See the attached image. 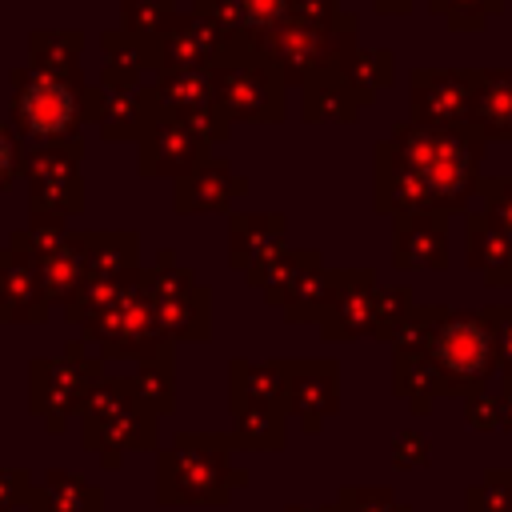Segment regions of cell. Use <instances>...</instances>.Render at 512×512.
Instances as JSON below:
<instances>
[{
    "label": "cell",
    "mask_w": 512,
    "mask_h": 512,
    "mask_svg": "<svg viewBox=\"0 0 512 512\" xmlns=\"http://www.w3.org/2000/svg\"><path fill=\"white\" fill-rule=\"evenodd\" d=\"M316 264H324L316 248H284L276 260H268L264 268L248 272L244 280H248V288H256V292L264 296V304L284 308V300L292 296V288H296Z\"/></svg>",
    "instance_id": "cb8c5ba5"
},
{
    "label": "cell",
    "mask_w": 512,
    "mask_h": 512,
    "mask_svg": "<svg viewBox=\"0 0 512 512\" xmlns=\"http://www.w3.org/2000/svg\"><path fill=\"white\" fill-rule=\"evenodd\" d=\"M240 12H244V24H248V36L260 48V36H268L276 24L288 20V0H240Z\"/></svg>",
    "instance_id": "8d00e7d4"
},
{
    "label": "cell",
    "mask_w": 512,
    "mask_h": 512,
    "mask_svg": "<svg viewBox=\"0 0 512 512\" xmlns=\"http://www.w3.org/2000/svg\"><path fill=\"white\" fill-rule=\"evenodd\" d=\"M480 316L488 320V332H492V344H496V368H500V376H512V304L480 308Z\"/></svg>",
    "instance_id": "e575fe53"
},
{
    "label": "cell",
    "mask_w": 512,
    "mask_h": 512,
    "mask_svg": "<svg viewBox=\"0 0 512 512\" xmlns=\"http://www.w3.org/2000/svg\"><path fill=\"white\" fill-rule=\"evenodd\" d=\"M332 512H412L408 504L396 500L392 488H376V484H344L332 500Z\"/></svg>",
    "instance_id": "1f68e13d"
},
{
    "label": "cell",
    "mask_w": 512,
    "mask_h": 512,
    "mask_svg": "<svg viewBox=\"0 0 512 512\" xmlns=\"http://www.w3.org/2000/svg\"><path fill=\"white\" fill-rule=\"evenodd\" d=\"M284 512H332V504H284Z\"/></svg>",
    "instance_id": "ee69618b"
},
{
    "label": "cell",
    "mask_w": 512,
    "mask_h": 512,
    "mask_svg": "<svg viewBox=\"0 0 512 512\" xmlns=\"http://www.w3.org/2000/svg\"><path fill=\"white\" fill-rule=\"evenodd\" d=\"M388 456H392V468H400V472H408V468H428V464H432V440H428L424 432H400V436L392 440Z\"/></svg>",
    "instance_id": "74e56055"
},
{
    "label": "cell",
    "mask_w": 512,
    "mask_h": 512,
    "mask_svg": "<svg viewBox=\"0 0 512 512\" xmlns=\"http://www.w3.org/2000/svg\"><path fill=\"white\" fill-rule=\"evenodd\" d=\"M284 408L300 432L320 436L324 420L340 412V364L332 356L284 360Z\"/></svg>",
    "instance_id": "ba28073f"
},
{
    "label": "cell",
    "mask_w": 512,
    "mask_h": 512,
    "mask_svg": "<svg viewBox=\"0 0 512 512\" xmlns=\"http://www.w3.org/2000/svg\"><path fill=\"white\" fill-rule=\"evenodd\" d=\"M140 176H180L204 156H212V144L172 112H160L140 136Z\"/></svg>",
    "instance_id": "8fae6325"
},
{
    "label": "cell",
    "mask_w": 512,
    "mask_h": 512,
    "mask_svg": "<svg viewBox=\"0 0 512 512\" xmlns=\"http://www.w3.org/2000/svg\"><path fill=\"white\" fill-rule=\"evenodd\" d=\"M392 396H400L416 416H428L432 400L444 396V380L420 340L392 344Z\"/></svg>",
    "instance_id": "e0dca14e"
},
{
    "label": "cell",
    "mask_w": 512,
    "mask_h": 512,
    "mask_svg": "<svg viewBox=\"0 0 512 512\" xmlns=\"http://www.w3.org/2000/svg\"><path fill=\"white\" fill-rule=\"evenodd\" d=\"M412 4H416V0H372V8H376L380 16H404V12H412Z\"/></svg>",
    "instance_id": "b9f144b4"
},
{
    "label": "cell",
    "mask_w": 512,
    "mask_h": 512,
    "mask_svg": "<svg viewBox=\"0 0 512 512\" xmlns=\"http://www.w3.org/2000/svg\"><path fill=\"white\" fill-rule=\"evenodd\" d=\"M232 440L220 432H180L156 464V500L160 504H196L220 508L232 500V488L248 484V472L232 464Z\"/></svg>",
    "instance_id": "3957f363"
},
{
    "label": "cell",
    "mask_w": 512,
    "mask_h": 512,
    "mask_svg": "<svg viewBox=\"0 0 512 512\" xmlns=\"http://www.w3.org/2000/svg\"><path fill=\"white\" fill-rule=\"evenodd\" d=\"M128 396L140 412H148L152 420L156 416H168L176 408V372H172V344H164L160 352L144 356L140 368L132 372L128 380Z\"/></svg>",
    "instance_id": "7402d4cb"
},
{
    "label": "cell",
    "mask_w": 512,
    "mask_h": 512,
    "mask_svg": "<svg viewBox=\"0 0 512 512\" xmlns=\"http://www.w3.org/2000/svg\"><path fill=\"white\" fill-rule=\"evenodd\" d=\"M244 192H248V180L232 176V164L224 156H204L200 164H192L188 172L176 176L172 204L184 216H192V212H228V204Z\"/></svg>",
    "instance_id": "9a60e30c"
},
{
    "label": "cell",
    "mask_w": 512,
    "mask_h": 512,
    "mask_svg": "<svg viewBox=\"0 0 512 512\" xmlns=\"http://www.w3.org/2000/svg\"><path fill=\"white\" fill-rule=\"evenodd\" d=\"M156 104L172 116H192L200 108H212L216 104V92H212V76L208 68H180V72H160L156 84H148Z\"/></svg>",
    "instance_id": "d4e9b609"
},
{
    "label": "cell",
    "mask_w": 512,
    "mask_h": 512,
    "mask_svg": "<svg viewBox=\"0 0 512 512\" xmlns=\"http://www.w3.org/2000/svg\"><path fill=\"white\" fill-rule=\"evenodd\" d=\"M464 264L488 288H512V236L484 208L464 212Z\"/></svg>",
    "instance_id": "2e32d148"
},
{
    "label": "cell",
    "mask_w": 512,
    "mask_h": 512,
    "mask_svg": "<svg viewBox=\"0 0 512 512\" xmlns=\"http://www.w3.org/2000/svg\"><path fill=\"white\" fill-rule=\"evenodd\" d=\"M360 112H364V104L356 100L352 84L332 64L312 72L300 84V116L308 124H356Z\"/></svg>",
    "instance_id": "ac0fdd59"
},
{
    "label": "cell",
    "mask_w": 512,
    "mask_h": 512,
    "mask_svg": "<svg viewBox=\"0 0 512 512\" xmlns=\"http://www.w3.org/2000/svg\"><path fill=\"white\" fill-rule=\"evenodd\" d=\"M500 428L512 432V376H500Z\"/></svg>",
    "instance_id": "60d3db41"
},
{
    "label": "cell",
    "mask_w": 512,
    "mask_h": 512,
    "mask_svg": "<svg viewBox=\"0 0 512 512\" xmlns=\"http://www.w3.org/2000/svg\"><path fill=\"white\" fill-rule=\"evenodd\" d=\"M372 296H376V272L372 268H328L324 304L316 316V328L332 344H348L368 336L372 328Z\"/></svg>",
    "instance_id": "9c48e42d"
},
{
    "label": "cell",
    "mask_w": 512,
    "mask_h": 512,
    "mask_svg": "<svg viewBox=\"0 0 512 512\" xmlns=\"http://www.w3.org/2000/svg\"><path fill=\"white\" fill-rule=\"evenodd\" d=\"M464 420L476 432H496L500 428V396H488V392L464 396Z\"/></svg>",
    "instance_id": "f35d334b"
},
{
    "label": "cell",
    "mask_w": 512,
    "mask_h": 512,
    "mask_svg": "<svg viewBox=\"0 0 512 512\" xmlns=\"http://www.w3.org/2000/svg\"><path fill=\"white\" fill-rule=\"evenodd\" d=\"M232 412V448L240 452H280L288 444V412L280 408H264V404H244V400H228Z\"/></svg>",
    "instance_id": "44dd1931"
},
{
    "label": "cell",
    "mask_w": 512,
    "mask_h": 512,
    "mask_svg": "<svg viewBox=\"0 0 512 512\" xmlns=\"http://www.w3.org/2000/svg\"><path fill=\"white\" fill-rule=\"evenodd\" d=\"M392 264L400 272H444L448 268V216L408 212L392 220Z\"/></svg>",
    "instance_id": "4fadbf2b"
},
{
    "label": "cell",
    "mask_w": 512,
    "mask_h": 512,
    "mask_svg": "<svg viewBox=\"0 0 512 512\" xmlns=\"http://www.w3.org/2000/svg\"><path fill=\"white\" fill-rule=\"evenodd\" d=\"M8 168H12V144H8V136L0 132V184L8 180Z\"/></svg>",
    "instance_id": "7bdbcfd3"
},
{
    "label": "cell",
    "mask_w": 512,
    "mask_h": 512,
    "mask_svg": "<svg viewBox=\"0 0 512 512\" xmlns=\"http://www.w3.org/2000/svg\"><path fill=\"white\" fill-rule=\"evenodd\" d=\"M324 288H328V268L324 264H316L296 288H292V296L284 300V320L288 324H316V316H320V304H324Z\"/></svg>",
    "instance_id": "f546056e"
},
{
    "label": "cell",
    "mask_w": 512,
    "mask_h": 512,
    "mask_svg": "<svg viewBox=\"0 0 512 512\" xmlns=\"http://www.w3.org/2000/svg\"><path fill=\"white\" fill-rule=\"evenodd\" d=\"M392 148L408 160V168L420 176L428 208L440 216L468 212L472 196L480 192V164L488 152V140L476 132H452V128H424L412 120L392 124L388 132Z\"/></svg>",
    "instance_id": "6da1fadb"
},
{
    "label": "cell",
    "mask_w": 512,
    "mask_h": 512,
    "mask_svg": "<svg viewBox=\"0 0 512 512\" xmlns=\"http://www.w3.org/2000/svg\"><path fill=\"white\" fill-rule=\"evenodd\" d=\"M472 124L484 140H512V68H476Z\"/></svg>",
    "instance_id": "ffe728a7"
},
{
    "label": "cell",
    "mask_w": 512,
    "mask_h": 512,
    "mask_svg": "<svg viewBox=\"0 0 512 512\" xmlns=\"http://www.w3.org/2000/svg\"><path fill=\"white\" fill-rule=\"evenodd\" d=\"M152 428H156V420L132 404V408H124L120 416H112L108 424L88 428V444L104 452L108 468H116V460H120L124 448H152V444H156V432H152Z\"/></svg>",
    "instance_id": "484cf974"
},
{
    "label": "cell",
    "mask_w": 512,
    "mask_h": 512,
    "mask_svg": "<svg viewBox=\"0 0 512 512\" xmlns=\"http://www.w3.org/2000/svg\"><path fill=\"white\" fill-rule=\"evenodd\" d=\"M192 12H200L204 20H212V24L224 32L228 48H232V44H252V48H256V40L248 36V24H244V12H240V0H192Z\"/></svg>",
    "instance_id": "836d02e7"
},
{
    "label": "cell",
    "mask_w": 512,
    "mask_h": 512,
    "mask_svg": "<svg viewBox=\"0 0 512 512\" xmlns=\"http://www.w3.org/2000/svg\"><path fill=\"white\" fill-rule=\"evenodd\" d=\"M144 292L152 300L156 324L164 340H208L212 336V292L192 280L188 268L176 264L172 252H160L152 272H140Z\"/></svg>",
    "instance_id": "5b68a950"
},
{
    "label": "cell",
    "mask_w": 512,
    "mask_h": 512,
    "mask_svg": "<svg viewBox=\"0 0 512 512\" xmlns=\"http://www.w3.org/2000/svg\"><path fill=\"white\" fill-rule=\"evenodd\" d=\"M340 12H344L340 0H288V16L308 24H332Z\"/></svg>",
    "instance_id": "ab89813d"
},
{
    "label": "cell",
    "mask_w": 512,
    "mask_h": 512,
    "mask_svg": "<svg viewBox=\"0 0 512 512\" xmlns=\"http://www.w3.org/2000/svg\"><path fill=\"white\" fill-rule=\"evenodd\" d=\"M288 248V220L280 212H228V268L256 272Z\"/></svg>",
    "instance_id": "7c38bea8"
},
{
    "label": "cell",
    "mask_w": 512,
    "mask_h": 512,
    "mask_svg": "<svg viewBox=\"0 0 512 512\" xmlns=\"http://www.w3.org/2000/svg\"><path fill=\"white\" fill-rule=\"evenodd\" d=\"M332 68L352 84V92H356V100L364 108H372L376 96L396 84V52L392 48H360V44H352V48L336 52Z\"/></svg>",
    "instance_id": "d6986e66"
},
{
    "label": "cell",
    "mask_w": 512,
    "mask_h": 512,
    "mask_svg": "<svg viewBox=\"0 0 512 512\" xmlns=\"http://www.w3.org/2000/svg\"><path fill=\"white\" fill-rule=\"evenodd\" d=\"M36 200L56 212H76L80 204V180H76V148L52 152L40 160L36 172Z\"/></svg>",
    "instance_id": "4316f807"
},
{
    "label": "cell",
    "mask_w": 512,
    "mask_h": 512,
    "mask_svg": "<svg viewBox=\"0 0 512 512\" xmlns=\"http://www.w3.org/2000/svg\"><path fill=\"white\" fill-rule=\"evenodd\" d=\"M396 340H420L444 380V396H476L488 392V380L496 368V344L488 332V320L480 312L464 308H440V304H416L404 332Z\"/></svg>",
    "instance_id": "7a4b0ae2"
},
{
    "label": "cell",
    "mask_w": 512,
    "mask_h": 512,
    "mask_svg": "<svg viewBox=\"0 0 512 512\" xmlns=\"http://www.w3.org/2000/svg\"><path fill=\"white\" fill-rule=\"evenodd\" d=\"M372 208L392 220L408 216V212H432L420 176L392 148V140H376V148H372Z\"/></svg>",
    "instance_id": "5bb4252c"
},
{
    "label": "cell",
    "mask_w": 512,
    "mask_h": 512,
    "mask_svg": "<svg viewBox=\"0 0 512 512\" xmlns=\"http://www.w3.org/2000/svg\"><path fill=\"white\" fill-rule=\"evenodd\" d=\"M212 76V92L220 112L236 124H280L284 120V92L288 84L280 80L276 64L252 48V44H232L224 48V56L208 68Z\"/></svg>",
    "instance_id": "277c9868"
},
{
    "label": "cell",
    "mask_w": 512,
    "mask_h": 512,
    "mask_svg": "<svg viewBox=\"0 0 512 512\" xmlns=\"http://www.w3.org/2000/svg\"><path fill=\"white\" fill-rule=\"evenodd\" d=\"M476 68H412L408 76V120L424 128L476 132L472 124ZM480 136V132H476Z\"/></svg>",
    "instance_id": "8992f818"
},
{
    "label": "cell",
    "mask_w": 512,
    "mask_h": 512,
    "mask_svg": "<svg viewBox=\"0 0 512 512\" xmlns=\"http://www.w3.org/2000/svg\"><path fill=\"white\" fill-rule=\"evenodd\" d=\"M176 16V0H124V32L136 40H152Z\"/></svg>",
    "instance_id": "d6a6232c"
},
{
    "label": "cell",
    "mask_w": 512,
    "mask_h": 512,
    "mask_svg": "<svg viewBox=\"0 0 512 512\" xmlns=\"http://www.w3.org/2000/svg\"><path fill=\"white\" fill-rule=\"evenodd\" d=\"M100 112V96H84L72 80L40 72L16 88V116L32 136H64L84 116Z\"/></svg>",
    "instance_id": "52a82bcc"
},
{
    "label": "cell",
    "mask_w": 512,
    "mask_h": 512,
    "mask_svg": "<svg viewBox=\"0 0 512 512\" xmlns=\"http://www.w3.org/2000/svg\"><path fill=\"white\" fill-rule=\"evenodd\" d=\"M464 512H512V468H488L480 484L468 488Z\"/></svg>",
    "instance_id": "4dcf8cb0"
},
{
    "label": "cell",
    "mask_w": 512,
    "mask_h": 512,
    "mask_svg": "<svg viewBox=\"0 0 512 512\" xmlns=\"http://www.w3.org/2000/svg\"><path fill=\"white\" fill-rule=\"evenodd\" d=\"M332 24H308V20H292L288 16L268 36H260V52L276 64L284 84L300 88L312 72H320V68H328L336 60V28Z\"/></svg>",
    "instance_id": "30bf717a"
},
{
    "label": "cell",
    "mask_w": 512,
    "mask_h": 512,
    "mask_svg": "<svg viewBox=\"0 0 512 512\" xmlns=\"http://www.w3.org/2000/svg\"><path fill=\"white\" fill-rule=\"evenodd\" d=\"M228 400H244V404H264V408H284V360H244L232 356L228 360Z\"/></svg>",
    "instance_id": "603a6c76"
},
{
    "label": "cell",
    "mask_w": 512,
    "mask_h": 512,
    "mask_svg": "<svg viewBox=\"0 0 512 512\" xmlns=\"http://www.w3.org/2000/svg\"><path fill=\"white\" fill-rule=\"evenodd\" d=\"M428 8L444 16L452 32H484L488 20L504 8V0H428Z\"/></svg>",
    "instance_id": "f1b7e54d"
},
{
    "label": "cell",
    "mask_w": 512,
    "mask_h": 512,
    "mask_svg": "<svg viewBox=\"0 0 512 512\" xmlns=\"http://www.w3.org/2000/svg\"><path fill=\"white\" fill-rule=\"evenodd\" d=\"M412 312H416V292L408 284H376L368 336L380 340V344H396V336L404 332V324H408Z\"/></svg>",
    "instance_id": "83f0119b"
},
{
    "label": "cell",
    "mask_w": 512,
    "mask_h": 512,
    "mask_svg": "<svg viewBox=\"0 0 512 512\" xmlns=\"http://www.w3.org/2000/svg\"><path fill=\"white\" fill-rule=\"evenodd\" d=\"M476 196H480L484 212L512 236V176H484Z\"/></svg>",
    "instance_id": "d590c367"
}]
</instances>
